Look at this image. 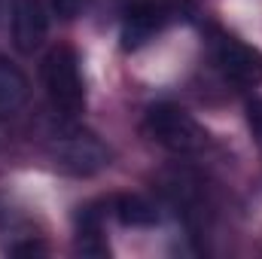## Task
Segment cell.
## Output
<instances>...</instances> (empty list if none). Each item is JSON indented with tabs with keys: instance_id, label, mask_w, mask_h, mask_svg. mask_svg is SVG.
I'll return each instance as SVG.
<instances>
[{
	"instance_id": "obj_5",
	"label": "cell",
	"mask_w": 262,
	"mask_h": 259,
	"mask_svg": "<svg viewBox=\"0 0 262 259\" xmlns=\"http://www.w3.org/2000/svg\"><path fill=\"white\" fill-rule=\"evenodd\" d=\"M49 31V18L40 0H12V43L18 52L31 55L43 46Z\"/></svg>"
},
{
	"instance_id": "obj_2",
	"label": "cell",
	"mask_w": 262,
	"mask_h": 259,
	"mask_svg": "<svg viewBox=\"0 0 262 259\" xmlns=\"http://www.w3.org/2000/svg\"><path fill=\"white\" fill-rule=\"evenodd\" d=\"M143 131L149 140L171 153H198L207 143V131L177 104H152L143 116Z\"/></svg>"
},
{
	"instance_id": "obj_9",
	"label": "cell",
	"mask_w": 262,
	"mask_h": 259,
	"mask_svg": "<svg viewBox=\"0 0 262 259\" xmlns=\"http://www.w3.org/2000/svg\"><path fill=\"white\" fill-rule=\"evenodd\" d=\"M85 0H52V9L61 15V18H76L82 12Z\"/></svg>"
},
{
	"instance_id": "obj_6",
	"label": "cell",
	"mask_w": 262,
	"mask_h": 259,
	"mask_svg": "<svg viewBox=\"0 0 262 259\" xmlns=\"http://www.w3.org/2000/svg\"><path fill=\"white\" fill-rule=\"evenodd\" d=\"M31 85L25 70L0 55V116H15L25 104H28Z\"/></svg>"
},
{
	"instance_id": "obj_3",
	"label": "cell",
	"mask_w": 262,
	"mask_h": 259,
	"mask_svg": "<svg viewBox=\"0 0 262 259\" xmlns=\"http://www.w3.org/2000/svg\"><path fill=\"white\" fill-rule=\"evenodd\" d=\"M52 159H55L58 168H64L67 174H76V177L98 174L101 168L110 165L107 146L89 131H61L55 137Z\"/></svg>"
},
{
	"instance_id": "obj_4",
	"label": "cell",
	"mask_w": 262,
	"mask_h": 259,
	"mask_svg": "<svg viewBox=\"0 0 262 259\" xmlns=\"http://www.w3.org/2000/svg\"><path fill=\"white\" fill-rule=\"evenodd\" d=\"M216 64L229 82L241 89H253L262 82V52L244 40L223 37L216 46Z\"/></svg>"
},
{
	"instance_id": "obj_7",
	"label": "cell",
	"mask_w": 262,
	"mask_h": 259,
	"mask_svg": "<svg viewBox=\"0 0 262 259\" xmlns=\"http://www.w3.org/2000/svg\"><path fill=\"white\" fill-rule=\"evenodd\" d=\"M113 210H116L119 223L122 226H131V229H146V226H156L159 223L156 207L143 195H119Z\"/></svg>"
},
{
	"instance_id": "obj_8",
	"label": "cell",
	"mask_w": 262,
	"mask_h": 259,
	"mask_svg": "<svg viewBox=\"0 0 262 259\" xmlns=\"http://www.w3.org/2000/svg\"><path fill=\"white\" fill-rule=\"evenodd\" d=\"M159 28V9L156 6H134L128 9L125 18V46H140L143 40H149V34Z\"/></svg>"
},
{
	"instance_id": "obj_11",
	"label": "cell",
	"mask_w": 262,
	"mask_h": 259,
	"mask_svg": "<svg viewBox=\"0 0 262 259\" xmlns=\"http://www.w3.org/2000/svg\"><path fill=\"white\" fill-rule=\"evenodd\" d=\"M43 247L40 244H18V247H12V253H40Z\"/></svg>"
},
{
	"instance_id": "obj_10",
	"label": "cell",
	"mask_w": 262,
	"mask_h": 259,
	"mask_svg": "<svg viewBox=\"0 0 262 259\" xmlns=\"http://www.w3.org/2000/svg\"><path fill=\"white\" fill-rule=\"evenodd\" d=\"M250 125H253V134L262 146V104H250Z\"/></svg>"
},
{
	"instance_id": "obj_1",
	"label": "cell",
	"mask_w": 262,
	"mask_h": 259,
	"mask_svg": "<svg viewBox=\"0 0 262 259\" xmlns=\"http://www.w3.org/2000/svg\"><path fill=\"white\" fill-rule=\"evenodd\" d=\"M43 85L55 110L64 116H76L85 107V85L79 73V58L70 46H55L43 58Z\"/></svg>"
}]
</instances>
